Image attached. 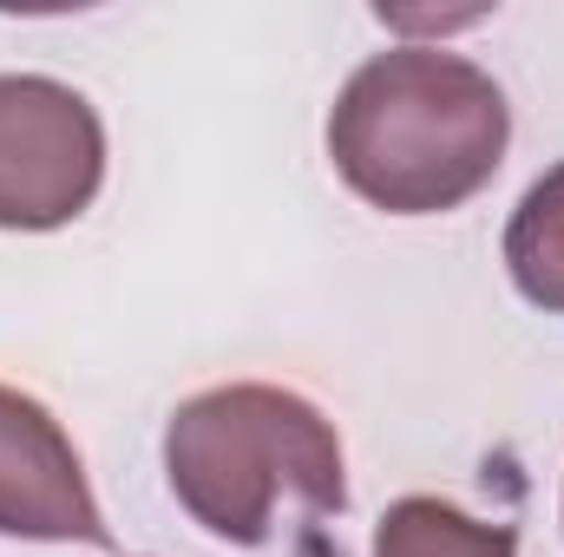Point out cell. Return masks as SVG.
Masks as SVG:
<instances>
[{
	"mask_svg": "<svg viewBox=\"0 0 564 557\" xmlns=\"http://www.w3.org/2000/svg\"><path fill=\"white\" fill-rule=\"evenodd\" d=\"M512 144L499 79L446 46H388L361 59L328 112L341 184L388 217H446L479 197Z\"/></svg>",
	"mask_w": 564,
	"mask_h": 557,
	"instance_id": "obj_1",
	"label": "cell"
},
{
	"mask_svg": "<svg viewBox=\"0 0 564 557\" xmlns=\"http://www.w3.org/2000/svg\"><path fill=\"white\" fill-rule=\"evenodd\" d=\"M164 479L171 499L237 551H263L295 525H328L348 512L335 419L276 381L191 394L164 419Z\"/></svg>",
	"mask_w": 564,
	"mask_h": 557,
	"instance_id": "obj_2",
	"label": "cell"
},
{
	"mask_svg": "<svg viewBox=\"0 0 564 557\" xmlns=\"http://www.w3.org/2000/svg\"><path fill=\"white\" fill-rule=\"evenodd\" d=\"M106 184V125L46 73H0V230H66Z\"/></svg>",
	"mask_w": 564,
	"mask_h": 557,
	"instance_id": "obj_3",
	"label": "cell"
},
{
	"mask_svg": "<svg viewBox=\"0 0 564 557\" xmlns=\"http://www.w3.org/2000/svg\"><path fill=\"white\" fill-rule=\"evenodd\" d=\"M0 538L33 545H112V525L86 485L79 446L53 407L0 381Z\"/></svg>",
	"mask_w": 564,
	"mask_h": 557,
	"instance_id": "obj_4",
	"label": "cell"
},
{
	"mask_svg": "<svg viewBox=\"0 0 564 557\" xmlns=\"http://www.w3.org/2000/svg\"><path fill=\"white\" fill-rule=\"evenodd\" d=\"M375 557H519V532L486 525V518L459 512L453 499L408 492L388 505V518L375 532Z\"/></svg>",
	"mask_w": 564,
	"mask_h": 557,
	"instance_id": "obj_5",
	"label": "cell"
},
{
	"mask_svg": "<svg viewBox=\"0 0 564 557\" xmlns=\"http://www.w3.org/2000/svg\"><path fill=\"white\" fill-rule=\"evenodd\" d=\"M506 276L532 308L564 315V164L532 177V190L519 197L506 223Z\"/></svg>",
	"mask_w": 564,
	"mask_h": 557,
	"instance_id": "obj_6",
	"label": "cell"
}]
</instances>
